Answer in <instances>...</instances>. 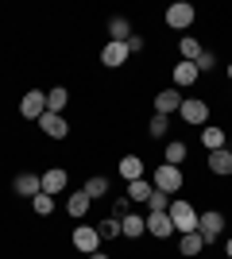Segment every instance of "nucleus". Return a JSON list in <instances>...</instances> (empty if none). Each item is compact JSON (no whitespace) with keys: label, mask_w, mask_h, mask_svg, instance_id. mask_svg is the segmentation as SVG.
I'll return each instance as SVG.
<instances>
[{"label":"nucleus","mask_w":232,"mask_h":259,"mask_svg":"<svg viewBox=\"0 0 232 259\" xmlns=\"http://www.w3.org/2000/svg\"><path fill=\"white\" fill-rule=\"evenodd\" d=\"M66 97H70L66 89H62V85H55V89H51V93H47V112H62V105H66Z\"/></svg>","instance_id":"412c9836"},{"label":"nucleus","mask_w":232,"mask_h":259,"mask_svg":"<svg viewBox=\"0 0 232 259\" xmlns=\"http://www.w3.org/2000/svg\"><path fill=\"white\" fill-rule=\"evenodd\" d=\"M109 35H112V43H128V39H132V23L116 16V20L109 23Z\"/></svg>","instance_id":"f3484780"},{"label":"nucleus","mask_w":232,"mask_h":259,"mask_svg":"<svg viewBox=\"0 0 232 259\" xmlns=\"http://www.w3.org/2000/svg\"><path fill=\"white\" fill-rule=\"evenodd\" d=\"M178 112H182V120H186V124H205L209 105H205V101H182V108H178Z\"/></svg>","instance_id":"6e6552de"},{"label":"nucleus","mask_w":232,"mask_h":259,"mask_svg":"<svg viewBox=\"0 0 232 259\" xmlns=\"http://www.w3.org/2000/svg\"><path fill=\"white\" fill-rule=\"evenodd\" d=\"M201 51H205V47H201L194 35H186V39H182V62H198V54H201Z\"/></svg>","instance_id":"4be33fe9"},{"label":"nucleus","mask_w":232,"mask_h":259,"mask_svg":"<svg viewBox=\"0 0 232 259\" xmlns=\"http://www.w3.org/2000/svg\"><path fill=\"white\" fill-rule=\"evenodd\" d=\"M20 112H23V120H39V116H43V112H47V93H39V89H31V93L23 97Z\"/></svg>","instance_id":"20e7f679"},{"label":"nucleus","mask_w":232,"mask_h":259,"mask_svg":"<svg viewBox=\"0 0 232 259\" xmlns=\"http://www.w3.org/2000/svg\"><path fill=\"white\" fill-rule=\"evenodd\" d=\"M85 194L89 197H105V194H109V178H101V174H97V178H89V182H85Z\"/></svg>","instance_id":"a878e982"},{"label":"nucleus","mask_w":232,"mask_h":259,"mask_svg":"<svg viewBox=\"0 0 232 259\" xmlns=\"http://www.w3.org/2000/svg\"><path fill=\"white\" fill-rule=\"evenodd\" d=\"M174 81L178 85H194V81H198V66L194 62H178L174 66Z\"/></svg>","instance_id":"a211bd4d"},{"label":"nucleus","mask_w":232,"mask_h":259,"mask_svg":"<svg viewBox=\"0 0 232 259\" xmlns=\"http://www.w3.org/2000/svg\"><path fill=\"white\" fill-rule=\"evenodd\" d=\"M89 259H109V255H101V251H93V255H89Z\"/></svg>","instance_id":"473e14b6"},{"label":"nucleus","mask_w":232,"mask_h":259,"mask_svg":"<svg viewBox=\"0 0 232 259\" xmlns=\"http://www.w3.org/2000/svg\"><path fill=\"white\" fill-rule=\"evenodd\" d=\"M39 128H43V136H55V140H66L70 136L66 120L58 116V112H43V116H39Z\"/></svg>","instance_id":"423d86ee"},{"label":"nucleus","mask_w":232,"mask_h":259,"mask_svg":"<svg viewBox=\"0 0 232 259\" xmlns=\"http://www.w3.org/2000/svg\"><path fill=\"white\" fill-rule=\"evenodd\" d=\"M228 77H232V66H228Z\"/></svg>","instance_id":"f704fd0d"},{"label":"nucleus","mask_w":232,"mask_h":259,"mask_svg":"<svg viewBox=\"0 0 232 259\" xmlns=\"http://www.w3.org/2000/svg\"><path fill=\"white\" fill-rule=\"evenodd\" d=\"M166 217H170V225H174L178 232H198V209L190 205V201H170Z\"/></svg>","instance_id":"f257e3e1"},{"label":"nucleus","mask_w":232,"mask_h":259,"mask_svg":"<svg viewBox=\"0 0 232 259\" xmlns=\"http://www.w3.org/2000/svg\"><path fill=\"white\" fill-rule=\"evenodd\" d=\"M120 178H124V182H135V178H144V162L135 159V155H124V159H120Z\"/></svg>","instance_id":"2eb2a0df"},{"label":"nucleus","mask_w":232,"mask_h":259,"mask_svg":"<svg viewBox=\"0 0 232 259\" xmlns=\"http://www.w3.org/2000/svg\"><path fill=\"white\" fill-rule=\"evenodd\" d=\"M166 23H170V27H190V23H194V4H186V0L170 4V8H166Z\"/></svg>","instance_id":"39448f33"},{"label":"nucleus","mask_w":232,"mask_h":259,"mask_svg":"<svg viewBox=\"0 0 232 259\" xmlns=\"http://www.w3.org/2000/svg\"><path fill=\"white\" fill-rule=\"evenodd\" d=\"M182 159H186V143L178 140V143H170V147H166V162H170V166H178Z\"/></svg>","instance_id":"bb28decb"},{"label":"nucleus","mask_w":232,"mask_h":259,"mask_svg":"<svg viewBox=\"0 0 232 259\" xmlns=\"http://www.w3.org/2000/svg\"><path fill=\"white\" fill-rule=\"evenodd\" d=\"M74 248L77 251H85V255H93V251L101 248V236H97V228H74Z\"/></svg>","instance_id":"0eeeda50"},{"label":"nucleus","mask_w":232,"mask_h":259,"mask_svg":"<svg viewBox=\"0 0 232 259\" xmlns=\"http://www.w3.org/2000/svg\"><path fill=\"white\" fill-rule=\"evenodd\" d=\"M209 170L213 174H232V151H228V147L209 151Z\"/></svg>","instance_id":"ddd939ff"},{"label":"nucleus","mask_w":232,"mask_h":259,"mask_svg":"<svg viewBox=\"0 0 232 259\" xmlns=\"http://www.w3.org/2000/svg\"><path fill=\"white\" fill-rule=\"evenodd\" d=\"M151 136H166V116H159V112L151 116Z\"/></svg>","instance_id":"c756f323"},{"label":"nucleus","mask_w":232,"mask_h":259,"mask_svg":"<svg viewBox=\"0 0 232 259\" xmlns=\"http://www.w3.org/2000/svg\"><path fill=\"white\" fill-rule=\"evenodd\" d=\"M147 232L159 236V240H166L170 232H174V225H170V217H166V213H151V217H147Z\"/></svg>","instance_id":"9b49d317"},{"label":"nucleus","mask_w":232,"mask_h":259,"mask_svg":"<svg viewBox=\"0 0 232 259\" xmlns=\"http://www.w3.org/2000/svg\"><path fill=\"white\" fill-rule=\"evenodd\" d=\"M89 201H93V197H89L85 194V190H81V194H74V197H70V217H85V209H89Z\"/></svg>","instance_id":"393cba45"},{"label":"nucleus","mask_w":232,"mask_h":259,"mask_svg":"<svg viewBox=\"0 0 232 259\" xmlns=\"http://www.w3.org/2000/svg\"><path fill=\"white\" fill-rule=\"evenodd\" d=\"M51 209H55V197H51V194H35V213L47 217Z\"/></svg>","instance_id":"c85d7f7f"},{"label":"nucleus","mask_w":232,"mask_h":259,"mask_svg":"<svg viewBox=\"0 0 232 259\" xmlns=\"http://www.w3.org/2000/svg\"><path fill=\"white\" fill-rule=\"evenodd\" d=\"M221 225H224V217L217 213V209H209V213H198V236L205 240V244L221 236Z\"/></svg>","instance_id":"7ed1b4c3"},{"label":"nucleus","mask_w":232,"mask_h":259,"mask_svg":"<svg viewBox=\"0 0 232 259\" xmlns=\"http://www.w3.org/2000/svg\"><path fill=\"white\" fill-rule=\"evenodd\" d=\"M16 194H27V197L43 194V178H39V174H20V178H16Z\"/></svg>","instance_id":"4468645a"},{"label":"nucleus","mask_w":232,"mask_h":259,"mask_svg":"<svg viewBox=\"0 0 232 259\" xmlns=\"http://www.w3.org/2000/svg\"><path fill=\"white\" fill-rule=\"evenodd\" d=\"M228 255H232V240H228Z\"/></svg>","instance_id":"72a5a7b5"},{"label":"nucleus","mask_w":232,"mask_h":259,"mask_svg":"<svg viewBox=\"0 0 232 259\" xmlns=\"http://www.w3.org/2000/svg\"><path fill=\"white\" fill-rule=\"evenodd\" d=\"M120 232L128 240H140L147 232V221H144V217H135V213H128V217H120Z\"/></svg>","instance_id":"f8f14e48"},{"label":"nucleus","mask_w":232,"mask_h":259,"mask_svg":"<svg viewBox=\"0 0 232 259\" xmlns=\"http://www.w3.org/2000/svg\"><path fill=\"white\" fill-rule=\"evenodd\" d=\"M58 190H66V170H58V166H55V170H47V174H43V194L55 197Z\"/></svg>","instance_id":"dca6fc26"},{"label":"nucleus","mask_w":232,"mask_h":259,"mask_svg":"<svg viewBox=\"0 0 232 259\" xmlns=\"http://www.w3.org/2000/svg\"><path fill=\"white\" fill-rule=\"evenodd\" d=\"M178 108H182L178 89H163V93L155 97V112H159V116H170V112H178Z\"/></svg>","instance_id":"1a4fd4ad"},{"label":"nucleus","mask_w":232,"mask_h":259,"mask_svg":"<svg viewBox=\"0 0 232 259\" xmlns=\"http://www.w3.org/2000/svg\"><path fill=\"white\" fill-rule=\"evenodd\" d=\"M97 236H101V240H112V236H120V221H116V217H109V221H105V225L97 228Z\"/></svg>","instance_id":"cd10ccee"},{"label":"nucleus","mask_w":232,"mask_h":259,"mask_svg":"<svg viewBox=\"0 0 232 259\" xmlns=\"http://www.w3.org/2000/svg\"><path fill=\"white\" fill-rule=\"evenodd\" d=\"M132 51H144V39H140V35H132V39H128V54Z\"/></svg>","instance_id":"2f4dec72"},{"label":"nucleus","mask_w":232,"mask_h":259,"mask_svg":"<svg viewBox=\"0 0 232 259\" xmlns=\"http://www.w3.org/2000/svg\"><path fill=\"white\" fill-rule=\"evenodd\" d=\"M201 248H205V240L198 232H182V255H198Z\"/></svg>","instance_id":"5701e85b"},{"label":"nucleus","mask_w":232,"mask_h":259,"mask_svg":"<svg viewBox=\"0 0 232 259\" xmlns=\"http://www.w3.org/2000/svg\"><path fill=\"white\" fill-rule=\"evenodd\" d=\"M147 209H151V213H166V209H170V194H163V190H151V197H147Z\"/></svg>","instance_id":"b1692460"},{"label":"nucleus","mask_w":232,"mask_h":259,"mask_svg":"<svg viewBox=\"0 0 232 259\" xmlns=\"http://www.w3.org/2000/svg\"><path fill=\"white\" fill-rule=\"evenodd\" d=\"M194 66H198V74H201V70H213V54H209V51H201Z\"/></svg>","instance_id":"7c9ffc66"},{"label":"nucleus","mask_w":232,"mask_h":259,"mask_svg":"<svg viewBox=\"0 0 232 259\" xmlns=\"http://www.w3.org/2000/svg\"><path fill=\"white\" fill-rule=\"evenodd\" d=\"M151 190H155V186L147 182V178H135V182H128V197H132V201H147V197H151Z\"/></svg>","instance_id":"6ab92c4d"},{"label":"nucleus","mask_w":232,"mask_h":259,"mask_svg":"<svg viewBox=\"0 0 232 259\" xmlns=\"http://www.w3.org/2000/svg\"><path fill=\"white\" fill-rule=\"evenodd\" d=\"M155 190H163V194H178V190H182V170L170 166V162L159 166V170H155Z\"/></svg>","instance_id":"f03ea898"},{"label":"nucleus","mask_w":232,"mask_h":259,"mask_svg":"<svg viewBox=\"0 0 232 259\" xmlns=\"http://www.w3.org/2000/svg\"><path fill=\"white\" fill-rule=\"evenodd\" d=\"M201 143H205L209 151H221V147H224V132H221V128H213V124H209V128L201 132Z\"/></svg>","instance_id":"aec40b11"},{"label":"nucleus","mask_w":232,"mask_h":259,"mask_svg":"<svg viewBox=\"0 0 232 259\" xmlns=\"http://www.w3.org/2000/svg\"><path fill=\"white\" fill-rule=\"evenodd\" d=\"M101 62L112 66V70H116V66H124V62H128V43H105V51H101Z\"/></svg>","instance_id":"9d476101"}]
</instances>
